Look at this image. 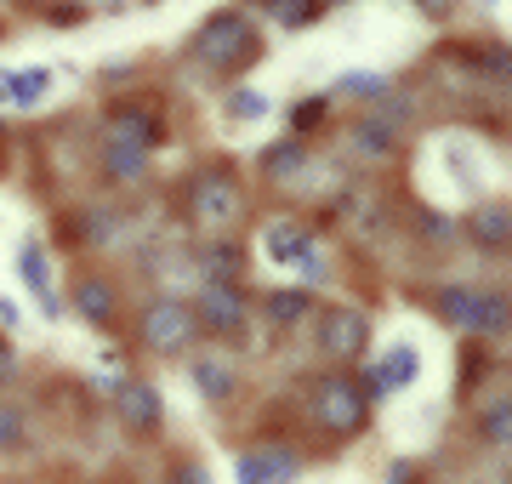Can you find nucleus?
<instances>
[{"instance_id": "20", "label": "nucleus", "mask_w": 512, "mask_h": 484, "mask_svg": "<svg viewBox=\"0 0 512 484\" xmlns=\"http://www.w3.org/2000/svg\"><path fill=\"white\" fill-rule=\"evenodd\" d=\"M348 143H353L359 160H387V154L399 149V126H393V120H359Z\"/></svg>"}, {"instance_id": "32", "label": "nucleus", "mask_w": 512, "mask_h": 484, "mask_svg": "<svg viewBox=\"0 0 512 484\" xmlns=\"http://www.w3.org/2000/svg\"><path fill=\"white\" fill-rule=\"evenodd\" d=\"M171 484H211V473H205V467H194V462H183L177 473H171Z\"/></svg>"}, {"instance_id": "25", "label": "nucleus", "mask_w": 512, "mask_h": 484, "mask_svg": "<svg viewBox=\"0 0 512 484\" xmlns=\"http://www.w3.org/2000/svg\"><path fill=\"white\" fill-rule=\"evenodd\" d=\"M387 86H393V80H387V75H370V69H353V75H342V80H336V92L365 97V103H382V97H387Z\"/></svg>"}, {"instance_id": "19", "label": "nucleus", "mask_w": 512, "mask_h": 484, "mask_svg": "<svg viewBox=\"0 0 512 484\" xmlns=\"http://www.w3.org/2000/svg\"><path fill=\"white\" fill-rule=\"evenodd\" d=\"M308 166H313V154H308V143H302V137H285V143H274V149L262 154V171H268L274 183H296Z\"/></svg>"}, {"instance_id": "6", "label": "nucleus", "mask_w": 512, "mask_h": 484, "mask_svg": "<svg viewBox=\"0 0 512 484\" xmlns=\"http://www.w3.org/2000/svg\"><path fill=\"white\" fill-rule=\"evenodd\" d=\"M313 342H319L325 359H359L370 348V319L359 308H348V302L313 308Z\"/></svg>"}, {"instance_id": "16", "label": "nucleus", "mask_w": 512, "mask_h": 484, "mask_svg": "<svg viewBox=\"0 0 512 484\" xmlns=\"http://www.w3.org/2000/svg\"><path fill=\"white\" fill-rule=\"evenodd\" d=\"M165 399H160V388H120V422H126L131 433H154L160 428V416H165Z\"/></svg>"}, {"instance_id": "3", "label": "nucleus", "mask_w": 512, "mask_h": 484, "mask_svg": "<svg viewBox=\"0 0 512 484\" xmlns=\"http://www.w3.org/2000/svg\"><path fill=\"white\" fill-rule=\"evenodd\" d=\"M439 314L461 325L467 336H501L512 331V297L507 291H467V285H444Z\"/></svg>"}, {"instance_id": "24", "label": "nucleus", "mask_w": 512, "mask_h": 484, "mask_svg": "<svg viewBox=\"0 0 512 484\" xmlns=\"http://www.w3.org/2000/svg\"><path fill=\"white\" fill-rule=\"evenodd\" d=\"M23 428H29V416H23L18 399H6L0 393V456H12V450L23 445Z\"/></svg>"}, {"instance_id": "17", "label": "nucleus", "mask_w": 512, "mask_h": 484, "mask_svg": "<svg viewBox=\"0 0 512 484\" xmlns=\"http://www.w3.org/2000/svg\"><path fill=\"white\" fill-rule=\"evenodd\" d=\"M52 86V69H12V75H0V103H12V109H35L40 97Z\"/></svg>"}, {"instance_id": "2", "label": "nucleus", "mask_w": 512, "mask_h": 484, "mask_svg": "<svg viewBox=\"0 0 512 484\" xmlns=\"http://www.w3.org/2000/svg\"><path fill=\"white\" fill-rule=\"evenodd\" d=\"M245 217V188L234 171L205 166L188 177V223H200L205 234H234Z\"/></svg>"}, {"instance_id": "15", "label": "nucleus", "mask_w": 512, "mask_h": 484, "mask_svg": "<svg viewBox=\"0 0 512 484\" xmlns=\"http://www.w3.org/2000/svg\"><path fill=\"white\" fill-rule=\"evenodd\" d=\"M234 473L239 484H285L296 479V456H285V450H245Z\"/></svg>"}, {"instance_id": "13", "label": "nucleus", "mask_w": 512, "mask_h": 484, "mask_svg": "<svg viewBox=\"0 0 512 484\" xmlns=\"http://www.w3.org/2000/svg\"><path fill=\"white\" fill-rule=\"evenodd\" d=\"M69 308L86 319V325H114V314H120V297H114V285L103 280V274H80Z\"/></svg>"}, {"instance_id": "9", "label": "nucleus", "mask_w": 512, "mask_h": 484, "mask_svg": "<svg viewBox=\"0 0 512 484\" xmlns=\"http://www.w3.org/2000/svg\"><path fill=\"white\" fill-rule=\"evenodd\" d=\"M18 274H23V285L35 291L40 314H46V319L63 314V297H57V280H52V257H46V245H40L35 234H29V240H18Z\"/></svg>"}, {"instance_id": "5", "label": "nucleus", "mask_w": 512, "mask_h": 484, "mask_svg": "<svg viewBox=\"0 0 512 484\" xmlns=\"http://www.w3.org/2000/svg\"><path fill=\"white\" fill-rule=\"evenodd\" d=\"M194 308L177 297H154L143 302V314H137V336H143L148 354H188L194 348Z\"/></svg>"}, {"instance_id": "10", "label": "nucleus", "mask_w": 512, "mask_h": 484, "mask_svg": "<svg viewBox=\"0 0 512 484\" xmlns=\"http://www.w3.org/2000/svg\"><path fill=\"white\" fill-rule=\"evenodd\" d=\"M461 234L478 245V251H512V200H484L467 211Z\"/></svg>"}, {"instance_id": "34", "label": "nucleus", "mask_w": 512, "mask_h": 484, "mask_svg": "<svg viewBox=\"0 0 512 484\" xmlns=\"http://www.w3.org/2000/svg\"><path fill=\"white\" fill-rule=\"evenodd\" d=\"M319 6H325V0H319ZM330 6H348V0H330Z\"/></svg>"}, {"instance_id": "26", "label": "nucleus", "mask_w": 512, "mask_h": 484, "mask_svg": "<svg viewBox=\"0 0 512 484\" xmlns=\"http://www.w3.org/2000/svg\"><path fill=\"white\" fill-rule=\"evenodd\" d=\"M325 114H330V97H302V103L291 109V131L308 143V131H319V120H325Z\"/></svg>"}, {"instance_id": "11", "label": "nucleus", "mask_w": 512, "mask_h": 484, "mask_svg": "<svg viewBox=\"0 0 512 484\" xmlns=\"http://www.w3.org/2000/svg\"><path fill=\"white\" fill-rule=\"evenodd\" d=\"M188 382H194V393H200L205 405H228L239 388V371H234V359H222V354H194Z\"/></svg>"}, {"instance_id": "29", "label": "nucleus", "mask_w": 512, "mask_h": 484, "mask_svg": "<svg viewBox=\"0 0 512 484\" xmlns=\"http://www.w3.org/2000/svg\"><path fill=\"white\" fill-rule=\"evenodd\" d=\"M6 382H18V342L0 331V388H6Z\"/></svg>"}, {"instance_id": "33", "label": "nucleus", "mask_w": 512, "mask_h": 484, "mask_svg": "<svg viewBox=\"0 0 512 484\" xmlns=\"http://www.w3.org/2000/svg\"><path fill=\"white\" fill-rule=\"evenodd\" d=\"M92 6H109V12H120V6H131V0H92Z\"/></svg>"}, {"instance_id": "30", "label": "nucleus", "mask_w": 512, "mask_h": 484, "mask_svg": "<svg viewBox=\"0 0 512 484\" xmlns=\"http://www.w3.org/2000/svg\"><path fill=\"white\" fill-rule=\"evenodd\" d=\"M296 268H302V280H313V285H319V280H325V274H330V268H325V251H319V245H313L308 257L296 262Z\"/></svg>"}, {"instance_id": "22", "label": "nucleus", "mask_w": 512, "mask_h": 484, "mask_svg": "<svg viewBox=\"0 0 512 484\" xmlns=\"http://www.w3.org/2000/svg\"><path fill=\"white\" fill-rule=\"evenodd\" d=\"M262 308H268V319H274L279 331H296V325L313 314V297H308V291H274Z\"/></svg>"}, {"instance_id": "18", "label": "nucleus", "mask_w": 512, "mask_h": 484, "mask_svg": "<svg viewBox=\"0 0 512 484\" xmlns=\"http://www.w3.org/2000/svg\"><path fill=\"white\" fill-rule=\"evenodd\" d=\"M200 268H205V280L211 285H239V268H245V251H239L234 240H211V245H200Z\"/></svg>"}, {"instance_id": "31", "label": "nucleus", "mask_w": 512, "mask_h": 484, "mask_svg": "<svg viewBox=\"0 0 512 484\" xmlns=\"http://www.w3.org/2000/svg\"><path fill=\"white\" fill-rule=\"evenodd\" d=\"M18 325H23V308L12 297H0V331H18Z\"/></svg>"}, {"instance_id": "1", "label": "nucleus", "mask_w": 512, "mask_h": 484, "mask_svg": "<svg viewBox=\"0 0 512 484\" xmlns=\"http://www.w3.org/2000/svg\"><path fill=\"white\" fill-rule=\"evenodd\" d=\"M188 52H194V63L211 69V75H239V69H251L256 57H262V35H256L251 12L222 6V12H211V18L194 29Z\"/></svg>"}, {"instance_id": "27", "label": "nucleus", "mask_w": 512, "mask_h": 484, "mask_svg": "<svg viewBox=\"0 0 512 484\" xmlns=\"http://www.w3.org/2000/svg\"><path fill=\"white\" fill-rule=\"evenodd\" d=\"M313 18H319V0H274V23L285 29H308Z\"/></svg>"}, {"instance_id": "28", "label": "nucleus", "mask_w": 512, "mask_h": 484, "mask_svg": "<svg viewBox=\"0 0 512 484\" xmlns=\"http://www.w3.org/2000/svg\"><path fill=\"white\" fill-rule=\"evenodd\" d=\"M228 114H234V120H262V114H268V97L251 92V86H239V92H228Z\"/></svg>"}, {"instance_id": "23", "label": "nucleus", "mask_w": 512, "mask_h": 484, "mask_svg": "<svg viewBox=\"0 0 512 484\" xmlns=\"http://www.w3.org/2000/svg\"><path fill=\"white\" fill-rule=\"evenodd\" d=\"M478 433H484V445L512 450V399H490L484 416H478Z\"/></svg>"}, {"instance_id": "21", "label": "nucleus", "mask_w": 512, "mask_h": 484, "mask_svg": "<svg viewBox=\"0 0 512 484\" xmlns=\"http://www.w3.org/2000/svg\"><path fill=\"white\" fill-rule=\"evenodd\" d=\"M262 245H268V257H274L279 268H291V262H302V257L313 251V234H308L302 223H274Z\"/></svg>"}, {"instance_id": "12", "label": "nucleus", "mask_w": 512, "mask_h": 484, "mask_svg": "<svg viewBox=\"0 0 512 484\" xmlns=\"http://www.w3.org/2000/svg\"><path fill=\"white\" fill-rule=\"evenodd\" d=\"M97 166H103V177H109V183L131 188V183H143V177H148V154L103 131V143H97Z\"/></svg>"}, {"instance_id": "14", "label": "nucleus", "mask_w": 512, "mask_h": 484, "mask_svg": "<svg viewBox=\"0 0 512 484\" xmlns=\"http://www.w3.org/2000/svg\"><path fill=\"white\" fill-rule=\"evenodd\" d=\"M416 371H421L416 348H404V342H399V348H393L387 359H376V365H370L359 388H365V393H393V388H404V382H410Z\"/></svg>"}, {"instance_id": "8", "label": "nucleus", "mask_w": 512, "mask_h": 484, "mask_svg": "<svg viewBox=\"0 0 512 484\" xmlns=\"http://www.w3.org/2000/svg\"><path fill=\"white\" fill-rule=\"evenodd\" d=\"M103 131H109V137H120V143H131V149H143V154L160 149V114L148 109V103H137V97H126V103H109V114H103Z\"/></svg>"}, {"instance_id": "7", "label": "nucleus", "mask_w": 512, "mask_h": 484, "mask_svg": "<svg viewBox=\"0 0 512 484\" xmlns=\"http://www.w3.org/2000/svg\"><path fill=\"white\" fill-rule=\"evenodd\" d=\"M194 325L211 336H245L251 314H245V291L239 285H200V297H194Z\"/></svg>"}, {"instance_id": "4", "label": "nucleus", "mask_w": 512, "mask_h": 484, "mask_svg": "<svg viewBox=\"0 0 512 484\" xmlns=\"http://www.w3.org/2000/svg\"><path fill=\"white\" fill-rule=\"evenodd\" d=\"M313 422L330 428L336 439H353V433L370 422V393L353 382V376H325L313 382Z\"/></svg>"}]
</instances>
